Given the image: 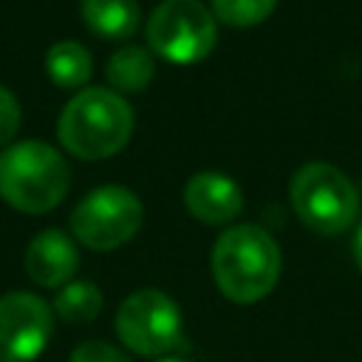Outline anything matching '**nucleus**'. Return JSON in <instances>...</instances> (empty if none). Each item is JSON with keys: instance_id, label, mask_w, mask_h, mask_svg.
<instances>
[{"instance_id": "nucleus-1", "label": "nucleus", "mask_w": 362, "mask_h": 362, "mask_svg": "<svg viewBox=\"0 0 362 362\" xmlns=\"http://www.w3.org/2000/svg\"><path fill=\"white\" fill-rule=\"evenodd\" d=\"M212 277L218 291L238 305L263 300L280 277L277 240L257 223L229 226L212 246Z\"/></svg>"}, {"instance_id": "nucleus-2", "label": "nucleus", "mask_w": 362, "mask_h": 362, "mask_svg": "<svg viewBox=\"0 0 362 362\" xmlns=\"http://www.w3.org/2000/svg\"><path fill=\"white\" fill-rule=\"evenodd\" d=\"M133 133V107L122 93L107 88H85L68 99L59 113L57 136L62 147L85 161L119 153Z\"/></svg>"}, {"instance_id": "nucleus-3", "label": "nucleus", "mask_w": 362, "mask_h": 362, "mask_svg": "<svg viewBox=\"0 0 362 362\" xmlns=\"http://www.w3.org/2000/svg\"><path fill=\"white\" fill-rule=\"evenodd\" d=\"M71 187V170L62 153L45 141L28 139L0 153V198L20 212H51Z\"/></svg>"}, {"instance_id": "nucleus-4", "label": "nucleus", "mask_w": 362, "mask_h": 362, "mask_svg": "<svg viewBox=\"0 0 362 362\" xmlns=\"http://www.w3.org/2000/svg\"><path fill=\"white\" fill-rule=\"evenodd\" d=\"M297 218L317 235H339L359 215V192L354 181L334 164H303L288 184Z\"/></svg>"}, {"instance_id": "nucleus-5", "label": "nucleus", "mask_w": 362, "mask_h": 362, "mask_svg": "<svg viewBox=\"0 0 362 362\" xmlns=\"http://www.w3.org/2000/svg\"><path fill=\"white\" fill-rule=\"evenodd\" d=\"M122 345L139 356H167L184 345V317L178 303L158 288H139L116 311Z\"/></svg>"}, {"instance_id": "nucleus-6", "label": "nucleus", "mask_w": 362, "mask_h": 362, "mask_svg": "<svg viewBox=\"0 0 362 362\" xmlns=\"http://www.w3.org/2000/svg\"><path fill=\"white\" fill-rule=\"evenodd\" d=\"M215 40V14L201 0H161L147 20V45L167 62H198L212 51Z\"/></svg>"}, {"instance_id": "nucleus-7", "label": "nucleus", "mask_w": 362, "mask_h": 362, "mask_svg": "<svg viewBox=\"0 0 362 362\" xmlns=\"http://www.w3.org/2000/svg\"><path fill=\"white\" fill-rule=\"evenodd\" d=\"M144 209L136 192L119 184L90 189L71 212L74 238L96 252H110L127 243L141 226Z\"/></svg>"}, {"instance_id": "nucleus-8", "label": "nucleus", "mask_w": 362, "mask_h": 362, "mask_svg": "<svg viewBox=\"0 0 362 362\" xmlns=\"http://www.w3.org/2000/svg\"><path fill=\"white\" fill-rule=\"evenodd\" d=\"M54 334V308L31 291L0 297V362L37 359Z\"/></svg>"}, {"instance_id": "nucleus-9", "label": "nucleus", "mask_w": 362, "mask_h": 362, "mask_svg": "<svg viewBox=\"0 0 362 362\" xmlns=\"http://www.w3.org/2000/svg\"><path fill=\"white\" fill-rule=\"evenodd\" d=\"M184 206L201 223L221 226V223H229L240 215L243 192L235 184V178L206 170V173H195L184 184Z\"/></svg>"}, {"instance_id": "nucleus-10", "label": "nucleus", "mask_w": 362, "mask_h": 362, "mask_svg": "<svg viewBox=\"0 0 362 362\" xmlns=\"http://www.w3.org/2000/svg\"><path fill=\"white\" fill-rule=\"evenodd\" d=\"M79 266L76 243L59 229H42L25 249V272L45 288H62L71 283Z\"/></svg>"}, {"instance_id": "nucleus-11", "label": "nucleus", "mask_w": 362, "mask_h": 362, "mask_svg": "<svg viewBox=\"0 0 362 362\" xmlns=\"http://www.w3.org/2000/svg\"><path fill=\"white\" fill-rule=\"evenodd\" d=\"M85 25L107 40H124L139 25V3L136 0H82L79 3Z\"/></svg>"}, {"instance_id": "nucleus-12", "label": "nucleus", "mask_w": 362, "mask_h": 362, "mask_svg": "<svg viewBox=\"0 0 362 362\" xmlns=\"http://www.w3.org/2000/svg\"><path fill=\"white\" fill-rule=\"evenodd\" d=\"M107 82L122 93H139L150 85L156 74V62L147 48L141 45H122L107 59Z\"/></svg>"}, {"instance_id": "nucleus-13", "label": "nucleus", "mask_w": 362, "mask_h": 362, "mask_svg": "<svg viewBox=\"0 0 362 362\" xmlns=\"http://www.w3.org/2000/svg\"><path fill=\"white\" fill-rule=\"evenodd\" d=\"M45 71L59 88H82L93 71V59L76 40H59L45 54Z\"/></svg>"}, {"instance_id": "nucleus-14", "label": "nucleus", "mask_w": 362, "mask_h": 362, "mask_svg": "<svg viewBox=\"0 0 362 362\" xmlns=\"http://www.w3.org/2000/svg\"><path fill=\"white\" fill-rule=\"evenodd\" d=\"M102 291L96 283L90 280H71L65 283L59 291H57V300H54V314L71 325H82V322H90L99 317L102 311Z\"/></svg>"}, {"instance_id": "nucleus-15", "label": "nucleus", "mask_w": 362, "mask_h": 362, "mask_svg": "<svg viewBox=\"0 0 362 362\" xmlns=\"http://www.w3.org/2000/svg\"><path fill=\"white\" fill-rule=\"evenodd\" d=\"M274 6L277 0H212V14L226 25L249 28L263 23L274 11Z\"/></svg>"}, {"instance_id": "nucleus-16", "label": "nucleus", "mask_w": 362, "mask_h": 362, "mask_svg": "<svg viewBox=\"0 0 362 362\" xmlns=\"http://www.w3.org/2000/svg\"><path fill=\"white\" fill-rule=\"evenodd\" d=\"M68 362H133L122 348L110 345V342H102V339H88V342H79L74 351H71V359Z\"/></svg>"}, {"instance_id": "nucleus-17", "label": "nucleus", "mask_w": 362, "mask_h": 362, "mask_svg": "<svg viewBox=\"0 0 362 362\" xmlns=\"http://www.w3.org/2000/svg\"><path fill=\"white\" fill-rule=\"evenodd\" d=\"M17 127H20V102L6 85H0V147L11 141Z\"/></svg>"}, {"instance_id": "nucleus-18", "label": "nucleus", "mask_w": 362, "mask_h": 362, "mask_svg": "<svg viewBox=\"0 0 362 362\" xmlns=\"http://www.w3.org/2000/svg\"><path fill=\"white\" fill-rule=\"evenodd\" d=\"M354 260H356V266L362 272V223H359V229L354 235Z\"/></svg>"}, {"instance_id": "nucleus-19", "label": "nucleus", "mask_w": 362, "mask_h": 362, "mask_svg": "<svg viewBox=\"0 0 362 362\" xmlns=\"http://www.w3.org/2000/svg\"><path fill=\"white\" fill-rule=\"evenodd\" d=\"M158 362H187V359H181V356H161Z\"/></svg>"}]
</instances>
